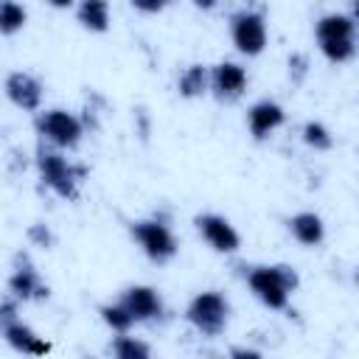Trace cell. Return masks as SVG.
Listing matches in <instances>:
<instances>
[{
	"instance_id": "6da1fadb",
	"label": "cell",
	"mask_w": 359,
	"mask_h": 359,
	"mask_svg": "<svg viewBox=\"0 0 359 359\" xmlns=\"http://www.w3.org/2000/svg\"><path fill=\"white\" fill-rule=\"evenodd\" d=\"M314 36H317L320 53L328 62L342 65V62L353 59V53H356V17L345 14V11L323 14L314 25Z\"/></svg>"
},
{
	"instance_id": "7a4b0ae2",
	"label": "cell",
	"mask_w": 359,
	"mask_h": 359,
	"mask_svg": "<svg viewBox=\"0 0 359 359\" xmlns=\"http://www.w3.org/2000/svg\"><path fill=\"white\" fill-rule=\"evenodd\" d=\"M297 283H300L297 272L286 264H261V266H250V272H247L250 292L266 309H286Z\"/></svg>"
},
{
	"instance_id": "3957f363",
	"label": "cell",
	"mask_w": 359,
	"mask_h": 359,
	"mask_svg": "<svg viewBox=\"0 0 359 359\" xmlns=\"http://www.w3.org/2000/svg\"><path fill=\"white\" fill-rule=\"evenodd\" d=\"M36 168H39V180L62 199H76L79 196V182L87 177L84 165H73L56 149H39L36 151Z\"/></svg>"
},
{
	"instance_id": "277c9868",
	"label": "cell",
	"mask_w": 359,
	"mask_h": 359,
	"mask_svg": "<svg viewBox=\"0 0 359 359\" xmlns=\"http://www.w3.org/2000/svg\"><path fill=\"white\" fill-rule=\"evenodd\" d=\"M185 320L205 337H219L227 328L230 320V303L222 292L208 289L191 297L188 309H185Z\"/></svg>"
},
{
	"instance_id": "5b68a950",
	"label": "cell",
	"mask_w": 359,
	"mask_h": 359,
	"mask_svg": "<svg viewBox=\"0 0 359 359\" xmlns=\"http://www.w3.org/2000/svg\"><path fill=\"white\" fill-rule=\"evenodd\" d=\"M129 233H132L135 244L143 250V255L154 264L171 261L180 250L174 230L163 219H137V222L129 224Z\"/></svg>"
},
{
	"instance_id": "8992f818",
	"label": "cell",
	"mask_w": 359,
	"mask_h": 359,
	"mask_svg": "<svg viewBox=\"0 0 359 359\" xmlns=\"http://www.w3.org/2000/svg\"><path fill=\"white\" fill-rule=\"evenodd\" d=\"M34 126H36V135L45 143H50L56 151L59 149H76L79 140H81V135H84L81 118L73 115V112H67V109H62V107H53V109L39 112L36 121H34Z\"/></svg>"
},
{
	"instance_id": "52a82bcc",
	"label": "cell",
	"mask_w": 359,
	"mask_h": 359,
	"mask_svg": "<svg viewBox=\"0 0 359 359\" xmlns=\"http://www.w3.org/2000/svg\"><path fill=\"white\" fill-rule=\"evenodd\" d=\"M230 39H233L236 50L244 56L264 53L266 39H269L264 14L255 8H238L236 14H230Z\"/></svg>"
},
{
	"instance_id": "ba28073f",
	"label": "cell",
	"mask_w": 359,
	"mask_h": 359,
	"mask_svg": "<svg viewBox=\"0 0 359 359\" xmlns=\"http://www.w3.org/2000/svg\"><path fill=\"white\" fill-rule=\"evenodd\" d=\"M247 84H250V76H247V67H241L238 62H216L210 67V87L208 93H213L216 101H238L244 93H247Z\"/></svg>"
},
{
	"instance_id": "9c48e42d",
	"label": "cell",
	"mask_w": 359,
	"mask_h": 359,
	"mask_svg": "<svg viewBox=\"0 0 359 359\" xmlns=\"http://www.w3.org/2000/svg\"><path fill=\"white\" fill-rule=\"evenodd\" d=\"M194 224H196L199 236L205 238V244H208L210 250H216V252L230 255V252H236V250L241 247L238 230H236V227L230 224V219H224L222 213H199V216L194 219Z\"/></svg>"
},
{
	"instance_id": "30bf717a",
	"label": "cell",
	"mask_w": 359,
	"mask_h": 359,
	"mask_svg": "<svg viewBox=\"0 0 359 359\" xmlns=\"http://www.w3.org/2000/svg\"><path fill=\"white\" fill-rule=\"evenodd\" d=\"M118 303L129 311V317H132L135 323H151V320H160V317H163V309H165L160 292L151 289V286H143V283L123 289L121 297H118Z\"/></svg>"
},
{
	"instance_id": "8fae6325",
	"label": "cell",
	"mask_w": 359,
	"mask_h": 359,
	"mask_svg": "<svg viewBox=\"0 0 359 359\" xmlns=\"http://www.w3.org/2000/svg\"><path fill=\"white\" fill-rule=\"evenodd\" d=\"M3 90H6V98L22 112H36L42 107V81L25 70L8 73Z\"/></svg>"
},
{
	"instance_id": "7c38bea8",
	"label": "cell",
	"mask_w": 359,
	"mask_h": 359,
	"mask_svg": "<svg viewBox=\"0 0 359 359\" xmlns=\"http://www.w3.org/2000/svg\"><path fill=\"white\" fill-rule=\"evenodd\" d=\"M8 292L11 297L20 303L25 300H45L48 297V286L45 280L39 278L36 266L25 258V255H17V264H14V272L8 275Z\"/></svg>"
},
{
	"instance_id": "4fadbf2b",
	"label": "cell",
	"mask_w": 359,
	"mask_h": 359,
	"mask_svg": "<svg viewBox=\"0 0 359 359\" xmlns=\"http://www.w3.org/2000/svg\"><path fill=\"white\" fill-rule=\"evenodd\" d=\"M283 121H286V112H283V107H280L278 101H272V98H261V101H255V104L247 109V129H250V135H252L255 140L269 137L275 129L283 126Z\"/></svg>"
},
{
	"instance_id": "5bb4252c",
	"label": "cell",
	"mask_w": 359,
	"mask_h": 359,
	"mask_svg": "<svg viewBox=\"0 0 359 359\" xmlns=\"http://www.w3.org/2000/svg\"><path fill=\"white\" fill-rule=\"evenodd\" d=\"M0 337H3L17 353H25V356H45V353H50V342L42 339V337H39L28 323H22V320H14V323L3 325V328H0Z\"/></svg>"
},
{
	"instance_id": "9a60e30c",
	"label": "cell",
	"mask_w": 359,
	"mask_h": 359,
	"mask_svg": "<svg viewBox=\"0 0 359 359\" xmlns=\"http://www.w3.org/2000/svg\"><path fill=\"white\" fill-rule=\"evenodd\" d=\"M286 224H289V233L294 236V241L303 247H317L325 238V224H323L320 213H314V210H300Z\"/></svg>"
},
{
	"instance_id": "2e32d148",
	"label": "cell",
	"mask_w": 359,
	"mask_h": 359,
	"mask_svg": "<svg viewBox=\"0 0 359 359\" xmlns=\"http://www.w3.org/2000/svg\"><path fill=\"white\" fill-rule=\"evenodd\" d=\"M76 20L81 28L93 34H104L109 28V3L107 0H84L76 6Z\"/></svg>"
},
{
	"instance_id": "e0dca14e",
	"label": "cell",
	"mask_w": 359,
	"mask_h": 359,
	"mask_svg": "<svg viewBox=\"0 0 359 359\" xmlns=\"http://www.w3.org/2000/svg\"><path fill=\"white\" fill-rule=\"evenodd\" d=\"M208 87H210V67L199 65V62L188 65L177 79V90L182 98H199L208 93Z\"/></svg>"
},
{
	"instance_id": "ac0fdd59",
	"label": "cell",
	"mask_w": 359,
	"mask_h": 359,
	"mask_svg": "<svg viewBox=\"0 0 359 359\" xmlns=\"http://www.w3.org/2000/svg\"><path fill=\"white\" fill-rule=\"evenodd\" d=\"M109 351H112L115 359H154L149 342H143V339H137V337H132V334H118V337L112 339Z\"/></svg>"
},
{
	"instance_id": "d6986e66",
	"label": "cell",
	"mask_w": 359,
	"mask_h": 359,
	"mask_svg": "<svg viewBox=\"0 0 359 359\" xmlns=\"http://www.w3.org/2000/svg\"><path fill=\"white\" fill-rule=\"evenodd\" d=\"M28 22V11L22 3H14V0H3L0 3V34L3 36H14L25 28Z\"/></svg>"
},
{
	"instance_id": "ffe728a7",
	"label": "cell",
	"mask_w": 359,
	"mask_h": 359,
	"mask_svg": "<svg viewBox=\"0 0 359 359\" xmlns=\"http://www.w3.org/2000/svg\"><path fill=\"white\" fill-rule=\"evenodd\" d=\"M98 314H101V320L107 323V328H112L115 334H129V328L135 325V320L129 317V311L115 300V303H104L101 309H98Z\"/></svg>"
},
{
	"instance_id": "44dd1931",
	"label": "cell",
	"mask_w": 359,
	"mask_h": 359,
	"mask_svg": "<svg viewBox=\"0 0 359 359\" xmlns=\"http://www.w3.org/2000/svg\"><path fill=\"white\" fill-rule=\"evenodd\" d=\"M303 143H306L309 149H314V151H328V149L334 146V135L328 132L325 123L309 121V123L303 126Z\"/></svg>"
},
{
	"instance_id": "7402d4cb",
	"label": "cell",
	"mask_w": 359,
	"mask_h": 359,
	"mask_svg": "<svg viewBox=\"0 0 359 359\" xmlns=\"http://www.w3.org/2000/svg\"><path fill=\"white\" fill-rule=\"evenodd\" d=\"M14 320H20V317H17V300H14V297L0 300V328L8 325V323H14Z\"/></svg>"
},
{
	"instance_id": "603a6c76",
	"label": "cell",
	"mask_w": 359,
	"mask_h": 359,
	"mask_svg": "<svg viewBox=\"0 0 359 359\" xmlns=\"http://www.w3.org/2000/svg\"><path fill=\"white\" fill-rule=\"evenodd\" d=\"M28 238H31V241H36L39 247H48V244L53 241V238H50V230H48L45 224H39V222L28 227Z\"/></svg>"
},
{
	"instance_id": "cb8c5ba5",
	"label": "cell",
	"mask_w": 359,
	"mask_h": 359,
	"mask_svg": "<svg viewBox=\"0 0 359 359\" xmlns=\"http://www.w3.org/2000/svg\"><path fill=\"white\" fill-rule=\"evenodd\" d=\"M230 359H264V356H261V351H255V348L236 345V348H230Z\"/></svg>"
},
{
	"instance_id": "d4e9b609",
	"label": "cell",
	"mask_w": 359,
	"mask_h": 359,
	"mask_svg": "<svg viewBox=\"0 0 359 359\" xmlns=\"http://www.w3.org/2000/svg\"><path fill=\"white\" fill-rule=\"evenodd\" d=\"M135 8H137V11H149V14H157V11H163V3H135Z\"/></svg>"
},
{
	"instance_id": "484cf974",
	"label": "cell",
	"mask_w": 359,
	"mask_h": 359,
	"mask_svg": "<svg viewBox=\"0 0 359 359\" xmlns=\"http://www.w3.org/2000/svg\"><path fill=\"white\" fill-rule=\"evenodd\" d=\"M84 359H95V356H84Z\"/></svg>"
}]
</instances>
